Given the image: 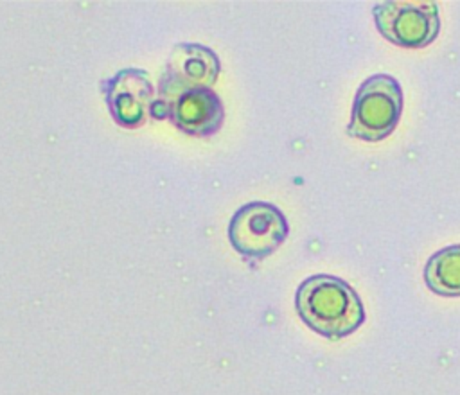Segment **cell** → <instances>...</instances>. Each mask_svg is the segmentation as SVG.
I'll list each match as a JSON object with an SVG mask.
<instances>
[{
    "label": "cell",
    "instance_id": "cell-1",
    "mask_svg": "<svg viewBox=\"0 0 460 395\" xmlns=\"http://www.w3.org/2000/svg\"><path fill=\"white\" fill-rule=\"evenodd\" d=\"M295 307L309 329L329 339H341L365 321L359 294L332 275L307 276L296 289Z\"/></svg>",
    "mask_w": 460,
    "mask_h": 395
},
{
    "label": "cell",
    "instance_id": "cell-2",
    "mask_svg": "<svg viewBox=\"0 0 460 395\" xmlns=\"http://www.w3.org/2000/svg\"><path fill=\"white\" fill-rule=\"evenodd\" d=\"M402 113V90L388 74L370 75L356 92L347 133L354 138L377 142L386 138Z\"/></svg>",
    "mask_w": 460,
    "mask_h": 395
},
{
    "label": "cell",
    "instance_id": "cell-3",
    "mask_svg": "<svg viewBox=\"0 0 460 395\" xmlns=\"http://www.w3.org/2000/svg\"><path fill=\"white\" fill-rule=\"evenodd\" d=\"M377 31L388 41L404 48L429 45L440 29L437 2L388 0L372 7Z\"/></svg>",
    "mask_w": 460,
    "mask_h": 395
},
{
    "label": "cell",
    "instance_id": "cell-4",
    "mask_svg": "<svg viewBox=\"0 0 460 395\" xmlns=\"http://www.w3.org/2000/svg\"><path fill=\"white\" fill-rule=\"evenodd\" d=\"M284 214L271 203L252 201L243 205L230 219L228 239L246 259L257 260L273 253L288 237Z\"/></svg>",
    "mask_w": 460,
    "mask_h": 395
},
{
    "label": "cell",
    "instance_id": "cell-5",
    "mask_svg": "<svg viewBox=\"0 0 460 395\" xmlns=\"http://www.w3.org/2000/svg\"><path fill=\"white\" fill-rule=\"evenodd\" d=\"M217 74L219 59L210 48L196 43H180L169 56L160 79V97L155 104H164L192 88H210Z\"/></svg>",
    "mask_w": 460,
    "mask_h": 395
},
{
    "label": "cell",
    "instance_id": "cell-6",
    "mask_svg": "<svg viewBox=\"0 0 460 395\" xmlns=\"http://www.w3.org/2000/svg\"><path fill=\"white\" fill-rule=\"evenodd\" d=\"M104 99L115 122L124 127L142 126L153 117L155 90L144 70L126 68L104 81Z\"/></svg>",
    "mask_w": 460,
    "mask_h": 395
},
{
    "label": "cell",
    "instance_id": "cell-7",
    "mask_svg": "<svg viewBox=\"0 0 460 395\" xmlns=\"http://www.w3.org/2000/svg\"><path fill=\"white\" fill-rule=\"evenodd\" d=\"M164 106L162 117H169L176 127L187 135L208 136L216 133L225 118V108L212 88H192L181 92L164 104H153V110Z\"/></svg>",
    "mask_w": 460,
    "mask_h": 395
},
{
    "label": "cell",
    "instance_id": "cell-8",
    "mask_svg": "<svg viewBox=\"0 0 460 395\" xmlns=\"http://www.w3.org/2000/svg\"><path fill=\"white\" fill-rule=\"evenodd\" d=\"M426 285L440 296H460V244L435 251L424 266Z\"/></svg>",
    "mask_w": 460,
    "mask_h": 395
}]
</instances>
